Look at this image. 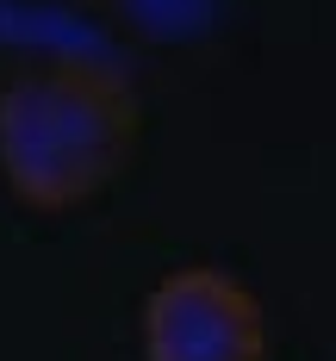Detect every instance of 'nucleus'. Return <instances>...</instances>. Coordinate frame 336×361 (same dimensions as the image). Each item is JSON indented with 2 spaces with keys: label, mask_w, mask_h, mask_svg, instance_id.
<instances>
[{
  "label": "nucleus",
  "mask_w": 336,
  "mask_h": 361,
  "mask_svg": "<svg viewBox=\"0 0 336 361\" xmlns=\"http://www.w3.org/2000/svg\"><path fill=\"white\" fill-rule=\"evenodd\" d=\"M144 361H268L261 299L230 268H175L144 299Z\"/></svg>",
  "instance_id": "nucleus-2"
},
{
  "label": "nucleus",
  "mask_w": 336,
  "mask_h": 361,
  "mask_svg": "<svg viewBox=\"0 0 336 361\" xmlns=\"http://www.w3.org/2000/svg\"><path fill=\"white\" fill-rule=\"evenodd\" d=\"M144 131L131 81L94 56H50L0 87V180L25 212H75L125 175Z\"/></svg>",
  "instance_id": "nucleus-1"
}]
</instances>
